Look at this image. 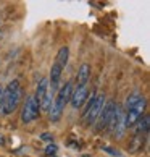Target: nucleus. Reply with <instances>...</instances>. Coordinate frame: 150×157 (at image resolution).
<instances>
[{"label":"nucleus","mask_w":150,"mask_h":157,"mask_svg":"<svg viewBox=\"0 0 150 157\" xmlns=\"http://www.w3.org/2000/svg\"><path fill=\"white\" fill-rule=\"evenodd\" d=\"M68 59H70V49L66 47V45H63V47H60L58 50V54H57V63L61 67V68H65L66 67V63H68Z\"/></svg>","instance_id":"12"},{"label":"nucleus","mask_w":150,"mask_h":157,"mask_svg":"<svg viewBox=\"0 0 150 157\" xmlns=\"http://www.w3.org/2000/svg\"><path fill=\"white\" fill-rule=\"evenodd\" d=\"M2 101H3V88L0 86V107H2Z\"/></svg>","instance_id":"20"},{"label":"nucleus","mask_w":150,"mask_h":157,"mask_svg":"<svg viewBox=\"0 0 150 157\" xmlns=\"http://www.w3.org/2000/svg\"><path fill=\"white\" fill-rule=\"evenodd\" d=\"M87 97H89V91L87 88H76V91H73V96L70 99V104H71V107L73 109H79L82 104L87 101Z\"/></svg>","instance_id":"8"},{"label":"nucleus","mask_w":150,"mask_h":157,"mask_svg":"<svg viewBox=\"0 0 150 157\" xmlns=\"http://www.w3.org/2000/svg\"><path fill=\"white\" fill-rule=\"evenodd\" d=\"M39 105H40V110H44V112H50V109H52V105H53V94L50 92V89H49V92L44 96V99L39 102Z\"/></svg>","instance_id":"14"},{"label":"nucleus","mask_w":150,"mask_h":157,"mask_svg":"<svg viewBox=\"0 0 150 157\" xmlns=\"http://www.w3.org/2000/svg\"><path fill=\"white\" fill-rule=\"evenodd\" d=\"M21 96H23V91L20 88V81L18 79L10 81L3 88V101H2V107H0L2 113L3 115L13 113L21 101Z\"/></svg>","instance_id":"1"},{"label":"nucleus","mask_w":150,"mask_h":157,"mask_svg":"<svg viewBox=\"0 0 150 157\" xmlns=\"http://www.w3.org/2000/svg\"><path fill=\"white\" fill-rule=\"evenodd\" d=\"M40 113V105H39V101L34 96H29L26 99L24 105H23V110H21V121L24 125L31 123L34 121Z\"/></svg>","instance_id":"3"},{"label":"nucleus","mask_w":150,"mask_h":157,"mask_svg":"<svg viewBox=\"0 0 150 157\" xmlns=\"http://www.w3.org/2000/svg\"><path fill=\"white\" fill-rule=\"evenodd\" d=\"M40 139H42V141H52V135L50 133H44V135L40 136Z\"/></svg>","instance_id":"18"},{"label":"nucleus","mask_w":150,"mask_h":157,"mask_svg":"<svg viewBox=\"0 0 150 157\" xmlns=\"http://www.w3.org/2000/svg\"><path fill=\"white\" fill-rule=\"evenodd\" d=\"M141 97H142V96L139 94V92H134V94H131L128 99H126V110H129V109L134 107L136 104L141 101Z\"/></svg>","instance_id":"16"},{"label":"nucleus","mask_w":150,"mask_h":157,"mask_svg":"<svg viewBox=\"0 0 150 157\" xmlns=\"http://www.w3.org/2000/svg\"><path fill=\"white\" fill-rule=\"evenodd\" d=\"M47 92H49V78H42V79L39 81V84H37V89H36V94H34V97H36L37 101L40 102Z\"/></svg>","instance_id":"11"},{"label":"nucleus","mask_w":150,"mask_h":157,"mask_svg":"<svg viewBox=\"0 0 150 157\" xmlns=\"http://www.w3.org/2000/svg\"><path fill=\"white\" fill-rule=\"evenodd\" d=\"M145 104H147V99L142 96L141 101L126 112V115H124V126L126 128L134 126L137 121H139V118H142V112H144V109H145Z\"/></svg>","instance_id":"4"},{"label":"nucleus","mask_w":150,"mask_h":157,"mask_svg":"<svg viewBox=\"0 0 150 157\" xmlns=\"http://www.w3.org/2000/svg\"><path fill=\"white\" fill-rule=\"evenodd\" d=\"M148 115H145L144 118H139V121H137V133H142V135H147V131H148Z\"/></svg>","instance_id":"15"},{"label":"nucleus","mask_w":150,"mask_h":157,"mask_svg":"<svg viewBox=\"0 0 150 157\" xmlns=\"http://www.w3.org/2000/svg\"><path fill=\"white\" fill-rule=\"evenodd\" d=\"M63 110H65V107H63L61 104H58V102H55V101H53V105H52L50 112H49V115H50V120L53 121V123H55V121H58V120L61 118Z\"/></svg>","instance_id":"13"},{"label":"nucleus","mask_w":150,"mask_h":157,"mask_svg":"<svg viewBox=\"0 0 150 157\" xmlns=\"http://www.w3.org/2000/svg\"><path fill=\"white\" fill-rule=\"evenodd\" d=\"M90 78V65L89 63H82L78 70V75H76V84L78 88H84L87 84V81Z\"/></svg>","instance_id":"10"},{"label":"nucleus","mask_w":150,"mask_h":157,"mask_svg":"<svg viewBox=\"0 0 150 157\" xmlns=\"http://www.w3.org/2000/svg\"><path fill=\"white\" fill-rule=\"evenodd\" d=\"M103 151H105V152H110V154H113V155H119V152H116L113 147H103Z\"/></svg>","instance_id":"19"},{"label":"nucleus","mask_w":150,"mask_h":157,"mask_svg":"<svg viewBox=\"0 0 150 157\" xmlns=\"http://www.w3.org/2000/svg\"><path fill=\"white\" fill-rule=\"evenodd\" d=\"M103 105H105V96L103 94H97L95 97L89 99L87 109H86V112H84V118L87 121V125H94L97 121Z\"/></svg>","instance_id":"2"},{"label":"nucleus","mask_w":150,"mask_h":157,"mask_svg":"<svg viewBox=\"0 0 150 157\" xmlns=\"http://www.w3.org/2000/svg\"><path fill=\"white\" fill-rule=\"evenodd\" d=\"M55 152H57V146H55V144H49V146L45 147V154H47V155H52Z\"/></svg>","instance_id":"17"},{"label":"nucleus","mask_w":150,"mask_h":157,"mask_svg":"<svg viewBox=\"0 0 150 157\" xmlns=\"http://www.w3.org/2000/svg\"><path fill=\"white\" fill-rule=\"evenodd\" d=\"M108 128H110L112 135L115 138H121L123 133H124V130H126V126H124V112L118 105H116V109H115V113H113V117L110 120Z\"/></svg>","instance_id":"5"},{"label":"nucleus","mask_w":150,"mask_h":157,"mask_svg":"<svg viewBox=\"0 0 150 157\" xmlns=\"http://www.w3.org/2000/svg\"><path fill=\"white\" fill-rule=\"evenodd\" d=\"M61 73H63V68H61L57 62H53V65H52V68H50V79H49V89H50L52 94H53V92L58 89Z\"/></svg>","instance_id":"7"},{"label":"nucleus","mask_w":150,"mask_h":157,"mask_svg":"<svg viewBox=\"0 0 150 157\" xmlns=\"http://www.w3.org/2000/svg\"><path fill=\"white\" fill-rule=\"evenodd\" d=\"M0 37H2V33H0Z\"/></svg>","instance_id":"21"},{"label":"nucleus","mask_w":150,"mask_h":157,"mask_svg":"<svg viewBox=\"0 0 150 157\" xmlns=\"http://www.w3.org/2000/svg\"><path fill=\"white\" fill-rule=\"evenodd\" d=\"M115 109H116V105H115V102H108L103 105L102 109V112L99 115V118H97V121H99V125H97V130L102 131L103 128H107L108 125H110V120L113 117V113H115Z\"/></svg>","instance_id":"6"},{"label":"nucleus","mask_w":150,"mask_h":157,"mask_svg":"<svg viewBox=\"0 0 150 157\" xmlns=\"http://www.w3.org/2000/svg\"><path fill=\"white\" fill-rule=\"evenodd\" d=\"M73 91H74L73 83H66V84L58 91V94H57V97L53 99V101L58 102V104H61V105L65 107L66 104L70 102V99H71V96H73Z\"/></svg>","instance_id":"9"}]
</instances>
